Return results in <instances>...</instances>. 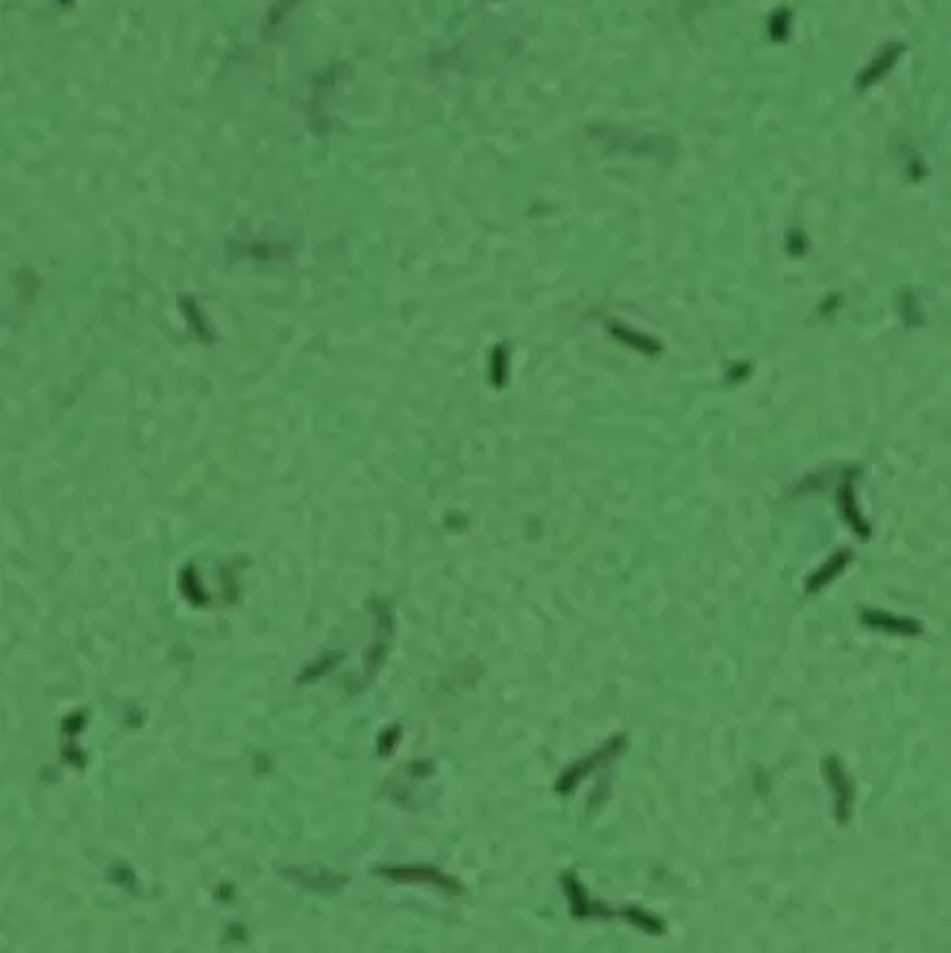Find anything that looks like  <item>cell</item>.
Masks as SVG:
<instances>
[{
    "label": "cell",
    "mask_w": 951,
    "mask_h": 953,
    "mask_svg": "<svg viewBox=\"0 0 951 953\" xmlns=\"http://www.w3.org/2000/svg\"><path fill=\"white\" fill-rule=\"evenodd\" d=\"M626 751V736H615V738H610L604 747L597 749L595 753H590L586 755V758H582L579 762H575L573 766H568V769L560 775V780H557L555 784V791L560 793V795H571L575 788L579 786V782L586 780V777L597 771L599 766H606L610 764L615 758H619V755Z\"/></svg>",
    "instance_id": "1"
},
{
    "label": "cell",
    "mask_w": 951,
    "mask_h": 953,
    "mask_svg": "<svg viewBox=\"0 0 951 953\" xmlns=\"http://www.w3.org/2000/svg\"><path fill=\"white\" fill-rule=\"evenodd\" d=\"M377 874L386 876V879L395 883H417V885H432L436 890H443L445 894H463V885L452 876L443 874L436 868H379Z\"/></svg>",
    "instance_id": "2"
},
{
    "label": "cell",
    "mask_w": 951,
    "mask_h": 953,
    "mask_svg": "<svg viewBox=\"0 0 951 953\" xmlns=\"http://www.w3.org/2000/svg\"><path fill=\"white\" fill-rule=\"evenodd\" d=\"M562 887L568 896V905H571V914L575 918H615L621 916V912H612L606 905H601L593 898H588L584 885L579 883L577 876L573 872H568L562 876Z\"/></svg>",
    "instance_id": "3"
},
{
    "label": "cell",
    "mask_w": 951,
    "mask_h": 953,
    "mask_svg": "<svg viewBox=\"0 0 951 953\" xmlns=\"http://www.w3.org/2000/svg\"><path fill=\"white\" fill-rule=\"evenodd\" d=\"M284 876H289L293 883L309 887L313 892H337L342 885H346V876L335 874L326 868H317V865H311V868H293L284 872Z\"/></svg>",
    "instance_id": "4"
}]
</instances>
